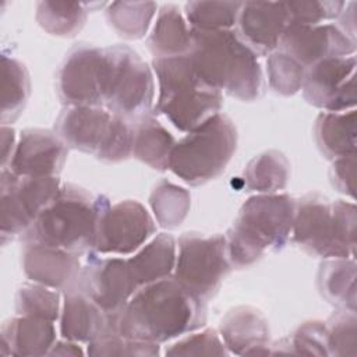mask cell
Returning <instances> with one entry per match:
<instances>
[{"instance_id": "obj_1", "label": "cell", "mask_w": 357, "mask_h": 357, "mask_svg": "<svg viewBox=\"0 0 357 357\" xmlns=\"http://www.w3.org/2000/svg\"><path fill=\"white\" fill-rule=\"evenodd\" d=\"M205 321V301L169 276L134 293L117 317V329L124 337L160 344L202 328Z\"/></svg>"}, {"instance_id": "obj_42", "label": "cell", "mask_w": 357, "mask_h": 357, "mask_svg": "<svg viewBox=\"0 0 357 357\" xmlns=\"http://www.w3.org/2000/svg\"><path fill=\"white\" fill-rule=\"evenodd\" d=\"M17 141L14 130L7 124H1V169H6L10 165Z\"/></svg>"}, {"instance_id": "obj_2", "label": "cell", "mask_w": 357, "mask_h": 357, "mask_svg": "<svg viewBox=\"0 0 357 357\" xmlns=\"http://www.w3.org/2000/svg\"><path fill=\"white\" fill-rule=\"evenodd\" d=\"M195 71L209 86L243 102L261 96L262 68L258 54L233 29L195 31L188 53Z\"/></svg>"}, {"instance_id": "obj_16", "label": "cell", "mask_w": 357, "mask_h": 357, "mask_svg": "<svg viewBox=\"0 0 357 357\" xmlns=\"http://www.w3.org/2000/svg\"><path fill=\"white\" fill-rule=\"evenodd\" d=\"M279 50L308 68L329 57L354 54L356 40L335 24H289L279 42Z\"/></svg>"}, {"instance_id": "obj_9", "label": "cell", "mask_w": 357, "mask_h": 357, "mask_svg": "<svg viewBox=\"0 0 357 357\" xmlns=\"http://www.w3.org/2000/svg\"><path fill=\"white\" fill-rule=\"evenodd\" d=\"M155 98L149 66L126 45L105 47L103 107L131 123L149 114Z\"/></svg>"}, {"instance_id": "obj_26", "label": "cell", "mask_w": 357, "mask_h": 357, "mask_svg": "<svg viewBox=\"0 0 357 357\" xmlns=\"http://www.w3.org/2000/svg\"><path fill=\"white\" fill-rule=\"evenodd\" d=\"M176 144L169 130L151 114L132 123V156L155 170H167Z\"/></svg>"}, {"instance_id": "obj_41", "label": "cell", "mask_w": 357, "mask_h": 357, "mask_svg": "<svg viewBox=\"0 0 357 357\" xmlns=\"http://www.w3.org/2000/svg\"><path fill=\"white\" fill-rule=\"evenodd\" d=\"M356 153L335 159L331 170L329 177L333 187L337 191L354 198V177H356Z\"/></svg>"}, {"instance_id": "obj_36", "label": "cell", "mask_w": 357, "mask_h": 357, "mask_svg": "<svg viewBox=\"0 0 357 357\" xmlns=\"http://www.w3.org/2000/svg\"><path fill=\"white\" fill-rule=\"evenodd\" d=\"M86 353L96 357H121V356H158L159 344L124 337L114 328L96 340L88 343Z\"/></svg>"}, {"instance_id": "obj_39", "label": "cell", "mask_w": 357, "mask_h": 357, "mask_svg": "<svg viewBox=\"0 0 357 357\" xmlns=\"http://www.w3.org/2000/svg\"><path fill=\"white\" fill-rule=\"evenodd\" d=\"M286 353L303 356H329L326 324L322 321H307L301 324L286 343Z\"/></svg>"}, {"instance_id": "obj_23", "label": "cell", "mask_w": 357, "mask_h": 357, "mask_svg": "<svg viewBox=\"0 0 357 357\" xmlns=\"http://www.w3.org/2000/svg\"><path fill=\"white\" fill-rule=\"evenodd\" d=\"M192 46V29L185 17L173 4L159 8L148 38V47L156 57L188 54Z\"/></svg>"}, {"instance_id": "obj_40", "label": "cell", "mask_w": 357, "mask_h": 357, "mask_svg": "<svg viewBox=\"0 0 357 357\" xmlns=\"http://www.w3.org/2000/svg\"><path fill=\"white\" fill-rule=\"evenodd\" d=\"M344 1H315V0H300L286 1L289 11V24L301 25H318L324 21L337 18L343 11Z\"/></svg>"}, {"instance_id": "obj_27", "label": "cell", "mask_w": 357, "mask_h": 357, "mask_svg": "<svg viewBox=\"0 0 357 357\" xmlns=\"http://www.w3.org/2000/svg\"><path fill=\"white\" fill-rule=\"evenodd\" d=\"M321 294L340 310L356 311L354 258H328L318 272Z\"/></svg>"}, {"instance_id": "obj_21", "label": "cell", "mask_w": 357, "mask_h": 357, "mask_svg": "<svg viewBox=\"0 0 357 357\" xmlns=\"http://www.w3.org/2000/svg\"><path fill=\"white\" fill-rule=\"evenodd\" d=\"M219 335L229 353L237 356L271 353L268 319L252 307L240 305L230 310L220 321Z\"/></svg>"}, {"instance_id": "obj_4", "label": "cell", "mask_w": 357, "mask_h": 357, "mask_svg": "<svg viewBox=\"0 0 357 357\" xmlns=\"http://www.w3.org/2000/svg\"><path fill=\"white\" fill-rule=\"evenodd\" d=\"M109 204L103 195L64 184L24 234V240H35L81 255L93 250L99 219Z\"/></svg>"}, {"instance_id": "obj_14", "label": "cell", "mask_w": 357, "mask_h": 357, "mask_svg": "<svg viewBox=\"0 0 357 357\" xmlns=\"http://www.w3.org/2000/svg\"><path fill=\"white\" fill-rule=\"evenodd\" d=\"M301 89L305 100L324 112L354 109L356 56L329 57L308 67Z\"/></svg>"}, {"instance_id": "obj_38", "label": "cell", "mask_w": 357, "mask_h": 357, "mask_svg": "<svg viewBox=\"0 0 357 357\" xmlns=\"http://www.w3.org/2000/svg\"><path fill=\"white\" fill-rule=\"evenodd\" d=\"M166 356H227L226 349L220 335L213 329H205L197 333H187V336L178 339L170 344Z\"/></svg>"}, {"instance_id": "obj_28", "label": "cell", "mask_w": 357, "mask_h": 357, "mask_svg": "<svg viewBox=\"0 0 357 357\" xmlns=\"http://www.w3.org/2000/svg\"><path fill=\"white\" fill-rule=\"evenodd\" d=\"M290 165L287 158L275 149L265 151L250 160L243 180L248 191L275 194L287 185Z\"/></svg>"}, {"instance_id": "obj_25", "label": "cell", "mask_w": 357, "mask_h": 357, "mask_svg": "<svg viewBox=\"0 0 357 357\" xmlns=\"http://www.w3.org/2000/svg\"><path fill=\"white\" fill-rule=\"evenodd\" d=\"M176 252L177 243L167 233L155 236L149 243L138 248V252L128 258L127 262L139 287L172 276Z\"/></svg>"}, {"instance_id": "obj_37", "label": "cell", "mask_w": 357, "mask_h": 357, "mask_svg": "<svg viewBox=\"0 0 357 357\" xmlns=\"http://www.w3.org/2000/svg\"><path fill=\"white\" fill-rule=\"evenodd\" d=\"M326 324L329 356L357 354V318L356 311L339 310Z\"/></svg>"}, {"instance_id": "obj_7", "label": "cell", "mask_w": 357, "mask_h": 357, "mask_svg": "<svg viewBox=\"0 0 357 357\" xmlns=\"http://www.w3.org/2000/svg\"><path fill=\"white\" fill-rule=\"evenodd\" d=\"M236 148L237 128L219 112L174 144L169 170L184 183L199 185L225 172Z\"/></svg>"}, {"instance_id": "obj_33", "label": "cell", "mask_w": 357, "mask_h": 357, "mask_svg": "<svg viewBox=\"0 0 357 357\" xmlns=\"http://www.w3.org/2000/svg\"><path fill=\"white\" fill-rule=\"evenodd\" d=\"M243 1H188L185 20L195 31H225L237 24Z\"/></svg>"}, {"instance_id": "obj_15", "label": "cell", "mask_w": 357, "mask_h": 357, "mask_svg": "<svg viewBox=\"0 0 357 357\" xmlns=\"http://www.w3.org/2000/svg\"><path fill=\"white\" fill-rule=\"evenodd\" d=\"M78 287L106 314L119 315L139 289L127 259L109 257L88 259L77 280Z\"/></svg>"}, {"instance_id": "obj_32", "label": "cell", "mask_w": 357, "mask_h": 357, "mask_svg": "<svg viewBox=\"0 0 357 357\" xmlns=\"http://www.w3.org/2000/svg\"><path fill=\"white\" fill-rule=\"evenodd\" d=\"M149 205L156 222L166 229L180 226L191 206L190 192L167 180H162L149 195Z\"/></svg>"}, {"instance_id": "obj_34", "label": "cell", "mask_w": 357, "mask_h": 357, "mask_svg": "<svg viewBox=\"0 0 357 357\" xmlns=\"http://www.w3.org/2000/svg\"><path fill=\"white\" fill-rule=\"evenodd\" d=\"M15 311L18 315L54 322L60 312V294L35 282L25 283L17 290Z\"/></svg>"}, {"instance_id": "obj_24", "label": "cell", "mask_w": 357, "mask_h": 357, "mask_svg": "<svg viewBox=\"0 0 357 357\" xmlns=\"http://www.w3.org/2000/svg\"><path fill=\"white\" fill-rule=\"evenodd\" d=\"M356 109L346 112H322L315 121L314 135L319 151L328 159L356 153Z\"/></svg>"}, {"instance_id": "obj_18", "label": "cell", "mask_w": 357, "mask_h": 357, "mask_svg": "<svg viewBox=\"0 0 357 357\" xmlns=\"http://www.w3.org/2000/svg\"><path fill=\"white\" fill-rule=\"evenodd\" d=\"M24 241L21 264L29 280L54 290H68L77 284L82 269L79 254L35 240Z\"/></svg>"}, {"instance_id": "obj_35", "label": "cell", "mask_w": 357, "mask_h": 357, "mask_svg": "<svg viewBox=\"0 0 357 357\" xmlns=\"http://www.w3.org/2000/svg\"><path fill=\"white\" fill-rule=\"evenodd\" d=\"M305 70L304 66L282 50H275L268 54V81L271 88L282 96H291L301 89Z\"/></svg>"}, {"instance_id": "obj_11", "label": "cell", "mask_w": 357, "mask_h": 357, "mask_svg": "<svg viewBox=\"0 0 357 357\" xmlns=\"http://www.w3.org/2000/svg\"><path fill=\"white\" fill-rule=\"evenodd\" d=\"M57 176H17L1 169V241L25 234L61 188Z\"/></svg>"}, {"instance_id": "obj_8", "label": "cell", "mask_w": 357, "mask_h": 357, "mask_svg": "<svg viewBox=\"0 0 357 357\" xmlns=\"http://www.w3.org/2000/svg\"><path fill=\"white\" fill-rule=\"evenodd\" d=\"M56 132L73 149L107 163L132 155V123L102 106H70L56 120Z\"/></svg>"}, {"instance_id": "obj_17", "label": "cell", "mask_w": 357, "mask_h": 357, "mask_svg": "<svg viewBox=\"0 0 357 357\" xmlns=\"http://www.w3.org/2000/svg\"><path fill=\"white\" fill-rule=\"evenodd\" d=\"M68 146L50 130L28 128L21 131L14 155L6 167L17 176H57L67 159Z\"/></svg>"}, {"instance_id": "obj_19", "label": "cell", "mask_w": 357, "mask_h": 357, "mask_svg": "<svg viewBox=\"0 0 357 357\" xmlns=\"http://www.w3.org/2000/svg\"><path fill=\"white\" fill-rule=\"evenodd\" d=\"M289 22L286 1H245L237 18V35L257 54H271Z\"/></svg>"}, {"instance_id": "obj_6", "label": "cell", "mask_w": 357, "mask_h": 357, "mask_svg": "<svg viewBox=\"0 0 357 357\" xmlns=\"http://www.w3.org/2000/svg\"><path fill=\"white\" fill-rule=\"evenodd\" d=\"M357 212L353 202L308 194L296 201L293 241L321 258H354Z\"/></svg>"}, {"instance_id": "obj_43", "label": "cell", "mask_w": 357, "mask_h": 357, "mask_svg": "<svg viewBox=\"0 0 357 357\" xmlns=\"http://www.w3.org/2000/svg\"><path fill=\"white\" fill-rule=\"evenodd\" d=\"M50 356H82L84 351L79 346V343L73 342V340H60L56 342L49 351Z\"/></svg>"}, {"instance_id": "obj_31", "label": "cell", "mask_w": 357, "mask_h": 357, "mask_svg": "<svg viewBox=\"0 0 357 357\" xmlns=\"http://www.w3.org/2000/svg\"><path fill=\"white\" fill-rule=\"evenodd\" d=\"M156 8L153 1H113L107 4L106 20L120 36L139 39L146 33Z\"/></svg>"}, {"instance_id": "obj_13", "label": "cell", "mask_w": 357, "mask_h": 357, "mask_svg": "<svg viewBox=\"0 0 357 357\" xmlns=\"http://www.w3.org/2000/svg\"><path fill=\"white\" fill-rule=\"evenodd\" d=\"M156 231L146 208L134 199L107 205L100 215L93 251L126 255L137 251Z\"/></svg>"}, {"instance_id": "obj_12", "label": "cell", "mask_w": 357, "mask_h": 357, "mask_svg": "<svg viewBox=\"0 0 357 357\" xmlns=\"http://www.w3.org/2000/svg\"><path fill=\"white\" fill-rule=\"evenodd\" d=\"M105 47L89 43L74 46L59 67L56 91L61 103L103 107Z\"/></svg>"}, {"instance_id": "obj_30", "label": "cell", "mask_w": 357, "mask_h": 357, "mask_svg": "<svg viewBox=\"0 0 357 357\" xmlns=\"http://www.w3.org/2000/svg\"><path fill=\"white\" fill-rule=\"evenodd\" d=\"M88 8L77 1H38L35 18L42 29L54 36H74L86 21Z\"/></svg>"}, {"instance_id": "obj_20", "label": "cell", "mask_w": 357, "mask_h": 357, "mask_svg": "<svg viewBox=\"0 0 357 357\" xmlns=\"http://www.w3.org/2000/svg\"><path fill=\"white\" fill-rule=\"evenodd\" d=\"M117 317L106 314L78 287H71L63 298L60 333L67 340L88 344L117 328Z\"/></svg>"}, {"instance_id": "obj_5", "label": "cell", "mask_w": 357, "mask_h": 357, "mask_svg": "<svg viewBox=\"0 0 357 357\" xmlns=\"http://www.w3.org/2000/svg\"><path fill=\"white\" fill-rule=\"evenodd\" d=\"M152 67L159 88L155 109L178 131L190 132L219 113L222 92L201 79L188 54L156 57Z\"/></svg>"}, {"instance_id": "obj_10", "label": "cell", "mask_w": 357, "mask_h": 357, "mask_svg": "<svg viewBox=\"0 0 357 357\" xmlns=\"http://www.w3.org/2000/svg\"><path fill=\"white\" fill-rule=\"evenodd\" d=\"M223 234L188 231L177 240L173 278L190 293L209 300L230 271Z\"/></svg>"}, {"instance_id": "obj_3", "label": "cell", "mask_w": 357, "mask_h": 357, "mask_svg": "<svg viewBox=\"0 0 357 357\" xmlns=\"http://www.w3.org/2000/svg\"><path fill=\"white\" fill-rule=\"evenodd\" d=\"M294 209L296 201L287 194L250 197L225 236L230 265L248 268L268 250H282L291 236Z\"/></svg>"}, {"instance_id": "obj_22", "label": "cell", "mask_w": 357, "mask_h": 357, "mask_svg": "<svg viewBox=\"0 0 357 357\" xmlns=\"http://www.w3.org/2000/svg\"><path fill=\"white\" fill-rule=\"evenodd\" d=\"M56 343V329L52 321L18 315L1 326V354L45 356Z\"/></svg>"}, {"instance_id": "obj_29", "label": "cell", "mask_w": 357, "mask_h": 357, "mask_svg": "<svg viewBox=\"0 0 357 357\" xmlns=\"http://www.w3.org/2000/svg\"><path fill=\"white\" fill-rule=\"evenodd\" d=\"M31 79L26 67L13 56L1 54V123L15 121L29 99Z\"/></svg>"}]
</instances>
